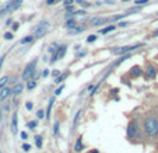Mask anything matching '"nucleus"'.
Wrapping results in <instances>:
<instances>
[{
	"mask_svg": "<svg viewBox=\"0 0 158 153\" xmlns=\"http://www.w3.org/2000/svg\"><path fill=\"white\" fill-rule=\"evenodd\" d=\"M23 149L25 150V152H28V150L31 149V146H30V145H28V143H23Z\"/></svg>",
	"mask_w": 158,
	"mask_h": 153,
	"instance_id": "nucleus-30",
	"label": "nucleus"
},
{
	"mask_svg": "<svg viewBox=\"0 0 158 153\" xmlns=\"http://www.w3.org/2000/svg\"><path fill=\"white\" fill-rule=\"evenodd\" d=\"M129 23H126V21H123V23H119V27H122V28H125L126 25H127Z\"/></svg>",
	"mask_w": 158,
	"mask_h": 153,
	"instance_id": "nucleus-41",
	"label": "nucleus"
},
{
	"mask_svg": "<svg viewBox=\"0 0 158 153\" xmlns=\"http://www.w3.org/2000/svg\"><path fill=\"white\" fill-rule=\"evenodd\" d=\"M7 80H9V77H7V76H3L2 79H0V89H3V87L6 86Z\"/></svg>",
	"mask_w": 158,
	"mask_h": 153,
	"instance_id": "nucleus-21",
	"label": "nucleus"
},
{
	"mask_svg": "<svg viewBox=\"0 0 158 153\" xmlns=\"http://www.w3.org/2000/svg\"><path fill=\"white\" fill-rule=\"evenodd\" d=\"M42 76H43V77H46V76H49V70H48V69H45V70H43V73H42Z\"/></svg>",
	"mask_w": 158,
	"mask_h": 153,
	"instance_id": "nucleus-38",
	"label": "nucleus"
},
{
	"mask_svg": "<svg viewBox=\"0 0 158 153\" xmlns=\"http://www.w3.org/2000/svg\"><path fill=\"white\" fill-rule=\"evenodd\" d=\"M0 121H2V108H0Z\"/></svg>",
	"mask_w": 158,
	"mask_h": 153,
	"instance_id": "nucleus-46",
	"label": "nucleus"
},
{
	"mask_svg": "<svg viewBox=\"0 0 158 153\" xmlns=\"http://www.w3.org/2000/svg\"><path fill=\"white\" fill-rule=\"evenodd\" d=\"M48 30H49V21H46V20L41 21V23L35 27V31H34L32 37L35 38V40H38V38L43 37V35L48 33Z\"/></svg>",
	"mask_w": 158,
	"mask_h": 153,
	"instance_id": "nucleus-2",
	"label": "nucleus"
},
{
	"mask_svg": "<svg viewBox=\"0 0 158 153\" xmlns=\"http://www.w3.org/2000/svg\"><path fill=\"white\" fill-rule=\"evenodd\" d=\"M59 133V122H55V135Z\"/></svg>",
	"mask_w": 158,
	"mask_h": 153,
	"instance_id": "nucleus-34",
	"label": "nucleus"
},
{
	"mask_svg": "<svg viewBox=\"0 0 158 153\" xmlns=\"http://www.w3.org/2000/svg\"><path fill=\"white\" fill-rule=\"evenodd\" d=\"M143 47V44H136V45H130V47H122V48H115L112 51L115 55H122V53H129L130 51L133 49H137V48Z\"/></svg>",
	"mask_w": 158,
	"mask_h": 153,
	"instance_id": "nucleus-4",
	"label": "nucleus"
},
{
	"mask_svg": "<svg viewBox=\"0 0 158 153\" xmlns=\"http://www.w3.org/2000/svg\"><path fill=\"white\" fill-rule=\"evenodd\" d=\"M20 136H21V139H23V140H25L27 138H28V135H27V132H24V131H23V132L20 133Z\"/></svg>",
	"mask_w": 158,
	"mask_h": 153,
	"instance_id": "nucleus-33",
	"label": "nucleus"
},
{
	"mask_svg": "<svg viewBox=\"0 0 158 153\" xmlns=\"http://www.w3.org/2000/svg\"><path fill=\"white\" fill-rule=\"evenodd\" d=\"M13 38H14L13 33H6V34H4V40H7V41H10V40H13Z\"/></svg>",
	"mask_w": 158,
	"mask_h": 153,
	"instance_id": "nucleus-26",
	"label": "nucleus"
},
{
	"mask_svg": "<svg viewBox=\"0 0 158 153\" xmlns=\"http://www.w3.org/2000/svg\"><path fill=\"white\" fill-rule=\"evenodd\" d=\"M36 125H38V122H36V121H30V122L27 124V127L30 128V129H35Z\"/></svg>",
	"mask_w": 158,
	"mask_h": 153,
	"instance_id": "nucleus-22",
	"label": "nucleus"
},
{
	"mask_svg": "<svg viewBox=\"0 0 158 153\" xmlns=\"http://www.w3.org/2000/svg\"><path fill=\"white\" fill-rule=\"evenodd\" d=\"M155 76H157V69H155V66L150 65V66L147 67V73H145V77H148V79H154Z\"/></svg>",
	"mask_w": 158,
	"mask_h": 153,
	"instance_id": "nucleus-8",
	"label": "nucleus"
},
{
	"mask_svg": "<svg viewBox=\"0 0 158 153\" xmlns=\"http://www.w3.org/2000/svg\"><path fill=\"white\" fill-rule=\"evenodd\" d=\"M36 115H38V118H39V120H42V118H43V111L42 110H38Z\"/></svg>",
	"mask_w": 158,
	"mask_h": 153,
	"instance_id": "nucleus-31",
	"label": "nucleus"
},
{
	"mask_svg": "<svg viewBox=\"0 0 158 153\" xmlns=\"http://www.w3.org/2000/svg\"><path fill=\"white\" fill-rule=\"evenodd\" d=\"M137 125H136V122H130L127 127V136L129 138H136L137 136Z\"/></svg>",
	"mask_w": 158,
	"mask_h": 153,
	"instance_id": "nucleus-5",
	"label": "nucleus"
},
{
	"mask_svg": "<svg viewBox=\"0 0 158 153\" xmlns=\"http://www.w3.org/2000/svg\"><path fill=\"white\" fill-rule=\"evenodd\" d=\"M95 40H97V37H95V35H90V37L87 38V42H88V44H91V42H94V41H95Z\"/></svg>",
	"mask_w": 158,
	"mask_h": 153,
	"instance_id": "nucleus-28",
	"label": "nucleus"
},
{
	"mask_svg": "<svg viewBox=\"0 0 158 153\" xmlns=\"http://www.w3.org/2000/svg\"><path fill=\"white\" fill-rule=\"evenodd\" d=\"M148 0H136V4H147Z\"/></svg>",
	"mask_w": 158,
	"mask_h": 153,
	"instance_id": "nucleus-32",
	"label": "nucleus"
},
{
	"mask_svg": "<svg viewBox=\"0 0 158 153\" xmlns=\"http://www.w3.org/2000/svg\"><path fill=\"white\" fill-rule=\"evenodd\" d=\"M80 115H81V111H77L76 117H74V128L77 127V124H79V120H80Z\"/></svg>",
	"mask_w": 158,
	"mask_h": 153,
	"instance_id": "nucleus-25",
	"label": "nucleus"
},
{
	"mask_svg": "<svg viewBox=\"0 0 158 153\" xmlns=\"http://www.w3.org/2000/svg\"><path fill=\"white\" fill-rule=\"evenodd\" d=\"M53 103H55V98H50L49 100V105H48V111H46V118H50V111H52V105H53Z\"/></svg>",
	"mask_w": 158,
	"mask_h": 153,
	"instance_id": "nucleus-17",
	"label": "nucleus"
},
{
	"mask_svg": "<svg viewBox=\"0 0 158 153\" xmlns=\"http://www.w3.org/2000/svg\"><path fill=\"white\" fill-rule=\"evenodd\" d=\"M32 40H34L32 35H28V37H25V38H23V40H21V44H28V42H31Z\"/></svg>",
	"mask_w": 158,
	"mask_h": 153,
	"instance_id": "nucleus-24",
	"label": "nucleus"
},
{
	"mask_svg": "<svg viewBox=\"0 0 158 153\" xmlns=\"http://www.w3.org/2000/svg\"><path fill=\"white\" fill-rule=\"evenodd\" d=\"M86 30V28H84V27H74V28H72V30H70V34H79V33H83V31Z\"/></svg>",
	"mask_w": 158,
	"mask_h": 153,
	"instance_id": "nucleus-19",
	"label": "nucleus"
},
{
	"mask_svg": "<svg viewBox=\"0 0 158 153\" xmlns=\"http://www.w3.org/2000/svg\"><path fill=\"white\" fill-rule=\"evenodd\" d=\"M83 149H84V145H83L81 138H79V139H77V142H76V147H74V150L80 152V150H83Z\"/></svg>",
	"mask_w": 158,
	"mask_h": 153,
	"instance_id": "nucleus-16",
	"label": "nucleus"
},
{
	"mask_svg": "<svg viewBox=\"0 0 158 153\" xmlns=\"http://www.w3.org/2000/svg\"><path fill=\"white\" fill-rule=\"evenodd\" d=\"M129 58H130V53H126L125 56H122V58H119V59H118V60H116L115 63H113V66H118V65H120V63H122V62H125V60H126V59H129Z\"/></svg>",
	"mask_w": 158,
	"mask_h": 153,
	"instance_id": "nucleus-15",
	"label": "nucleus"
},
{
	"mask_svg": "<svg viewBox=\"0 0 158 153\" xmlns=\"http://www.w3.org/2000/svg\"><path fill=\"white\" fill-rule=\"evenodd\" d=\"M23 4V0H10V6H11V11L17 10L18 7Z\"/></svg>",
	"mask_w": 158,
	"mask_h": 153,
	"instance_id": "nucleus-11",
	"label": "nucleus"
},
{
	"mask_svg": "<svg viewBox=\"0 0 158 153\" xmlns=\"http://www.w3.org/2000/svg\"><path fill=\"white\" fill-rule=\"evenodd\" d=\"M63 89H64V86H60L59 89H57L56 91H55V96H59V94H60V93H62V91H63Z\"/></svg>",
	"mask_w": 158,
	"mask_h": 153,
	"instance_id": "nucleus-29",
	"label": "nucleus"
},
{
	"mask_svg": "<svg viewBox=\"0 0 158 153\" xmlns=\"http://www.w3.org/2000/svg\"><path fill=\"white\" fill-rule=\"evenodd\" d=\"M18 118H17V113L13 114V118H11V132H13V135H16L17 132H18V127H17V124H18Z\"/></svg>",
	"mask_w": 158,
	"mask_h": 153,
	"instance_id": "nucleus-7",
	"label": "nucleus"
},
{
	"mask_svg": "<svg viewBox=\"0 0 158 153\" xmlns=\"http://www.w3.org/2000/svg\"><path fill=\"white\" fill-rule=\"evenodd\" d=\"M36 63H38L36 60H32V62H30V63L25 66V69H24V73H23V79H24V80H28L34 73H35Z\"/></svg>",
	"mask_w": 158,
	"mask_h": 153,
	"instance_id": "nucleus-3",
	"label": "nucleus"
},
{
	"mask_svg": "<svg viewBox=\"0 0 158 153\" xmlns=\"http://www.w3.org/2000/svg\"><path fill=\"white\" fill-rule=\"evenodd\" d=\"M106 21H108V18H105V17H92L90 23H91V25H102Z\"/></svg>",
	"mask_w": 158,
	"mask_h": 153,
	"instance_id": "nucleus-6",
	"label": "nucleus"
},
{
	"mask_svg": "<svg viewBox=\"0 0 158 153\" xmlns=\"http://www.w3.org/2000/svg\"><path fill=\"white\" fill-rule=\"evenodd\" d=\"M18 27H20V24H18V23H14L11 28H13V31H17V30H18Z\"/></svg>",
	"mask_w": 158,
	"mask_h": 153,
	"instance_id": "nucleus-36",
	"label": "nucleus"
},
{
	"mask_svg": "<svg viewBox=\"0 0 158 153\" xmlns=\"http://www.w3.org/2000/svg\"><path fill=\"white\" fill-rule=\"evenodd\" d=\"M66 27H67V28H69V30H72V28H74V27H76V20H74L73 17H70V18H67Z\"/></svg>",
	"mask_w": 158,
	"mask_h": 153,
	"instance_id": "nucleus-13",
	"label": "nucleus"
},
{
	"mask_svg": "<svg viewBox=\"0 0 158 153\" xmlns=\"http://www.w3.org/2000/svg\"><path fill=\"white\" fill-rule=\"evenodd\" d=\"M35 86H36V80H31V82H28V84H27V89L32 90Z\"/></svg>",
	"mask_w": 158,
	"mask_h": 153,
	"instance_id": "nucleus-23",
	"label": "nucleus"
},
{
	"mask_svg": "<svg viewBox=\"0 0 158 153\" xmlns=\"http://www.w3.org/2000/svg\"><path fill=\"white\" fill-rule=\"evenodd\" d=\"M90 153H99L98 150H92V152H90Z\"/></svg>",
	"mask_w": 158,
	"mask_h": 153,
	"instance_id": "nucleus-45",
	"label": "nucleus"
},
{
	"mask_svg": "<svg viewBox=\"0 0 158 153\" xmlns=\"http://www.w3.org/2000/svg\"><path fill=\"white\" fill-rule=\"evenodd\" d=\"M3 60H4V56L0 58V69H2V66H3Z\"/></svg>",
	"mask_w": 158,
	"mask_h": 153,
	"instance_id": "nucleus-42",
	"label": "nucleus"
},
{
	"mask_svg": "<svg viewBox=\"0 0 158 153\" xmlns=\"http://www.w3.org/2000/svg\"><path fill=\"white\" fill-rule=\"evenodd\" d=\"M76 2H77V3H79V4H81V3H84V0H76Z\"/></svg>",
	"mask_w": 158,
	"mask_h": 153,
	"instance_id": "nucleus-43",
	"label": "nucleus"
},
{
	"mask_svg": "<svg viewBox=\"0 0 158 153\" xmlns=\"http://www.w3.org/2000/svg\"><path fill=\"white\" fill-rule=\"evenodd\" d=\"M21 91H23V84H21V83H17L16 86L11 89V93H13L14 96H18V94H21Z\"/></svg>",
	"mask_w": 158,
	"mask_h": 153,
	"instance_id": "nucleus-9",
	"label": "nucleus"
},
{
	"mask_svg": "<svg viewBox=\"0 0 158 153\" xmlns=\"http://www.w3.org/2000/svg\"><path fill=\"white\" fill-rule=\"evenodd\" d=\"M35 143H36V147L41 149V147H42V136L36 135V136H35Z\"/></svg>",
	"mask_w": 158,
	"mask_h": 153,
	"instance_id": "nucleus-20",
	"label": "nucleus"
},
{
	"mask_svg": "<svg viewBox=\"0 0 158 153\" xmlns=\"http://www.w3.org/2000/svg\"><path fill=\"white\" fill-rule=\"evenodd\" d=\"M152 35H154V37H158V30H157V31H155V33H154V34H152Z\"/></svg>",
	"mask_w": 158,
	"mask_h": 153,
	"instance_id": "nucleus-44",
	"label": "nucleus"
},
{
	"mask_svg": "<svg viewBox=\"0 0 158 153\" xmlns=\"http://www.w3.org/2000/svg\"><path fill=\"white\" fill-rule=\"evenodd\" d=\"M125 16H126V14H118V16H115V17H113L112 20H113V21H118V20H122V18H123V17H125Z\"/></svg>",
	"mask_w": 158,
	"mask_h": 153,
	"instance_id": "nucleus-27",
	"label": "nucleus"
},
{
	"mask_svg": "<svg viewBox=\"0 0 158 153\" xmlns=\"http://www.w3.org/2000/svg\"><path fill=\"white\" fill-rule=\"evenodd\" d=\"M69 76V73H63V75H59V76H56V80H55V82H56V83H62L63 80L66 79V77Z\"/></svg>",
	"mask_w": 158,
	"mask_h": 153,
	"instance_id": "nucleus-18",
	"label": "nucleus"
},
{
	"mask_svg": "<svg viewBox=\"0 0 158 153\" xmlns=\"http://www.w3.org/2000/svg\"><path fill=\"white\" fill-rule=\"evenodd\" d=\"M115 30H116L115 25H108V27H105V28L99 30V33H101V34H108V33H111V31H115Z\"/></svg>",
	"mask_w": 158,
	"mask_h": 153,
	"instance_id": "nucleus-14",
	"label": "nucleus"
},
{
	"mask_svg": "<svg viewBox=\"0 0 158 153\" xmlns=\"http://www.w3.org/2000/svg\"><path fill=\"white\" fill-rule=\"evenodd\" d=\"M52 75H53V76H55V77H56V76H59V75H60V72H59V70H53V72H52Z\"/></svg>",
	"mask_w": 158,
	"mask_h": 153,
	"instance_id": "nucleus-39",
	"label": "nucleus"
},
{
	"mask_svg": "<svg viewBox=\"0 0 158 153\" xmlns=\"http://www.w3.org/2000/svg\"><path fill=\"white\" fill-rule=\"evenodd\" d=\"M123 2H129V0H123Z\"/></svg>",
	"mask_w": 158,
	"mask_h": 153,
	"instance_id": "nucleus-47",
	"label": "nucleus"
},
{
	"mask_svg": "<svg viewBox=\"0 0 158 153\" xmlns=\"http://www.w3.org/2000/svg\"><path fill=\"white\" fill-rule=\"evenodd\" d=\"M73 4V0H64V7H69Z\"/></svg>",
	"mask_w": 158,
	"mask_h": 153,
	"instance_id": "nucleus-35",
	"label": "nucleus"
},
{
	"mask_svg": "<svg viewBox=\"0 0 158 153\" xmlns=\"http://www.w3.org/2000/svg\"><path fill=\"white\" fill-rule=\"evenodd\" d=\"M144 129L150 136H155V135L158 133V121L155 120L154 117L147 118L145 122H144Z\"/></svg>",
	"mask_w": 158,
	"mask_h": 153,
	"instance_id": "nucleus-1",
	"label": "nucleus"
},
{
	"mask_svg": "<svg viewBox=\"0 0 158 153\" xmlns=\"http://www.w3.org/2000/svg\"><path fill=\"white\" fill-rule=\"evenodd\" d=\"M130 75H132L133 77L140 76V75H141V69H140V66H133L132 69H130Z\"/></svg>",
	"mask_w": 158,
	"mask_h": 153,
	"instance_id": "nucleus-12",
	"label": "nucleus"
},
{
	"mask_svg": "<svg viewBox=\"0 0 158 153\" xmlns=\"http://www.w3.org/2000/svg\"><path fill=\"white\" fill-rule=\"evenodd\" d=\"M0 90H2V91H0V98H2V100L7 98V97L10 96V93H11V90L7 89V87H3V89H0Z\"/></svg>",
	"mask_w": 158,
	"mask_h": 153,
	"instance_id": "nucleus-10",
	"label": "nucleus"
},
{
	"mask_svg": "<svg viewBox=\"0 0 158 153\" xmlns=\"http://www.w3.org/2000/svg\"><path fill=\"white\" fill-rule=\"evenodd\" d=\"M32 105H34V104H32V103H27V104H25V107H27V110H32Z\"/></svg>",
	"mask_w": 158,
	"mask_h": 153,
	"instance_id": "nucleus-37",
	"label": "nucleus"
},
{
	"mask_svg": "<svg viewBox=\"0 0 158 153\" xmlns=\"http://www.w3.org/2000/svg\"><path fill=\"white\" fill-rule=\"evenodd\" d=\"M81 6L84 7V9H87V7H90V6H91V4H90V3H87V2H84V3H81Z\"/></svg>",
	"mask_w": 158,
	"mask_h": 153,
	"instance_id": "nucleus-40",
	"label": "nucleus"
}]
</instances>
